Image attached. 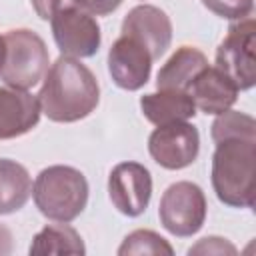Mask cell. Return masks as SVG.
<instances>
[{"label":"cell","mask_w":256,"mask_h":256,"mask_svg":"<svg viewBox=\"0 0 256 256\" xmlns=\"http://www.w3.org/2000/svg\"><path fill=\"white\" fill-rule=\"evenodd\" d=\"M210 136L216 142L224 138H256V120L240 110H226L216 116L210 126Z\"/></svg>","instance_id":"obj_18"},{"label":"cell","mask_w":256,"mask_h":256,"mask_svg":"<svg viewBox=\"0 0 256 256\" xmlns=\"http://www.w3.org/2000/svg\"><path fill=\"white\" fill-rule=\"evenodd\" d=\"M74 6L86 10L92 16H106L110 12H114L124 0H72Z\"/></svg>","instance_id":"obj_22"},{"label":"cell","mask_w":256,"mask_h":256,"mask_svg":"<svg viewBox=\"0 0 256 256\" xmlns=\"http://www.w3.org/2000/svg\"><path fill=\"white\" fill-rule=\"evenodd\" d=\"M40 104L28 90L0 88V140H12L28 134L40 122Z\"/></svg>","instance_id":"obj_12"},{"label":"cell","mask_w":256,"mask_h":256,"mask_svg":"<svg viewBox=\"0 0 256 256\" xmlns=\"http://www.w3.org/2000/svg\"><path fill=\"white\" fill-rule=\"evenodd\" d=\"M50 26H52L54 42L62 52V56H70L78 60L92 58L100 48L102 34L98 20L74 4L60 8L52 16Z\"/></svg>","instance_id":"obj_7"},{"label":"cell","mask_w":256,"mask_h":256,"mask_svg":"<svg viewBox=\"0 0 256 256\" xmlns=\"http://www.w3.org/2000/svg\"><path fill=\"white\" fill-rule=\"evenodd\" d=\"M86 176L66 164H54L38 172L32 182V198L38 212L52 222L76 220L88 204Z\"/></svg>","instance_id":"obj_3"},{"label":"cell","mask_w":256,"mask_h":256,"mask_svg":"<svg viewBox=\"0 0 256 256\" xmlns=\"http://www.w3.org/2000/svg\"><path fill=\"white\" fill-rule=\"evenodd\" d=\"M30 4L40 20H52V16L62 8V0H30Z\"/></svg>","instance_id":"obj_23"},{"label":"cell","mask_w":256,"mask_h":256,"mask_svg":"<svg viewBox=\"0 0 256 256\" xmlns=\"http://www.w3.org/2000/svg\"><path fill=\"white\" fill-rule=\"evenodd\" d=\"M188 254H202V256H210V254H216V256H222V254H238L236 246L226 240V238H220V236H206L202 240H198L194 246L188 248Z\"/></svg>","instance_id":"obj_21"},{"label":"cell","mask_w":256,"mask_h":256,"mask_svg":"<svg viewBox=\"0 0 256 256\" xmlns=\"http://www.w3.org/2000/svg\"><path fill=\"white\" fill-rule=\"evenodd\" d=\"M256 138H224L212 154L210 180L216 198L230 208L254 206Z\"/></svg>","instance_id":"obj_2"},{"label":"cell","mask_w":256,"mask_h":256,"mask_svg":"<svg viewBox=\"0 0 256 256\" xmlns=\"http://www.w3.org/2000/svg\"><path fill=\"white\" fill-rule=\"evenodd\" d=\"M140 254H154V256L156 254H160V256L166 254V256H172L174 248L158 232L138 228V230L130 232L122 240V244L118 246V256H140Z\"/></svg>","instance_id":"obj_19"},{"label":"cell","mask_w":256,"mask_h":256,"mask_svg":"<svg viewBox=\"0 0 256 256\" xmlns=\"http://www.w3.org/2000/svg\"><path fill=\"white\" fill-rule=\"evenodd\" d=\"M208 58L200 48L194 46H180L158 70L156 74V88L164 90H188L192 80L208 66Z\"/></svg>","instance_id":"obj_15"},{"label":"cell","mask_w":256,"mask_h":256,"mask_svg":"<svg viewBox=\"0 0 256 256\" xmlns=\"http://www.w3.org/2000/svg\"><path fill=\"white\" fill-rule=\"evenodd\" d=\"M4 44L0 80L18 90H30L40 84L50 68V54L42 36L28 28H14L4 34Z\"/></svg>","instance_id":"obj_4"},{"label":"cell","mask_w":256,"mask_h":256,"mask_svg":"<svg viewBox=\"0 0 256 256\" xmlns=\"http://www.w3.org/2000/svg\"><path fill=\"white\" fill-rule=\"evenodd\" d=\"M32 196V176L10 158H0V216L14 214L26 206Z\"/></svg>","instance_id":"obj_16"},{"label":"cell","mask_w":256,"mask_h":256,"mask_svg":"<svg viewBox=\"0 0 256 256\" xmlns=\"http://www.w3.org/2000/svg\"><path fill=\"white\" fill-rule=\"evenodd\" d=\"M216 68L242 90L256 84V22L252 16L234 20L216 48Z\"/></svg>","instance_id":"obj_5"},{"label":"cell","mask_w":256,"mask_h":256,"mask_svg":"<svg viewBox=\"0 0 256 256\" xmlns=\"http://www.w3.org/2000/svg\"><path fill=\"white\" fill-rule=\"evenodd\" d=\"M140 110L148 122L154 126H164L172 122H188L196 116V106L188 92L184 90H156L140 98Z\"/></svg>","instance_id":"obj_14"},{"label":"cell","mask_w":256,"mask_h":256,"mask_svg":"<svg viewBox=\"0 0 256 256\" xmlns=\"http://www.w3.org/2000/svg\"><path fill=\"white\" fill-rule=\"evenodd\" d=\"M12 252V232L0 222V254Z\"/></svg>","instance_id":"obj_24"},{"label":"cell","mask_w":256,"mask_h":256,"mask_svg":"<svg viewBox=\"0 0 256 256\" xmlns=\"http://www.w3.org/2000/svg\"><path fill=\"white\" fill-rule=\"evenodd\" d=\"M208 204L202 188L190 180L170 184L158 204V218L166 232L178 238L198 234L206 222Z\"/></svg>","instance_id":"obj_6"},{"label":"cell","mask_w":256,"mask_h":256,"mask_svg":"<svg viewBox=\"0 0 256 256\" xmlns=\"http://www.w3.org/2000/svg\"><path fill=\"white\" fill-rule=\"evenodd\" d=\"M196 106L204 114L218 116L230 110L238 100V88L216 66H206L186 90Z\"/></svg>","instance_id":"obj_13"},{"label":"cell","mask_w":256,"mask_h":256,"mask_svg":"<svg viewBox=\"0 0 256 256\" xmlns=\"http://www.w3.org/2000/svg\"><path fill=\"white\" fill-rule=\"evenodd\" d=\"M120 32L138 40L152 56L158 60L172 42V22L170 16L152 4H138L134 6L122 20Z\"/></svg>","instance_id":"obj_11"},{"label":"cell","mask_w":256,"mask_h":256,"mask_svg":"<svg viewBox=\"0 0 256 256\" xmlns=\"http://www.w3.org/2000/svg\"><path fill=\"white\" fill-rule=\"evenodd\" d=\"M152 56L150 52L134 38L120 34L108 50V72L112 82L128 92H136L150 80L152 72Z\"/></svg>","instance_id":"obj_10"},{"label":"cell","mask_w":256,"mask_h":256,"mask_svg":"<svg viewBox=\"0 0 256 256\" xmlns=\"http://www.w3.org/2000/svg\"><path fill=\"white\" fill-rule=\"evenodd\" d=\"M204 8L226 20H242L252 16L254 0H202Z\"/></svg>","instance_id":"obj_20"},{"label":"cell","mask_w":256,"mask_h":256,"mask_svg":"<svg viewBox=\"0 0 256 256\" xmlns=\"http://www.w3.org/2000/svg\"><path fill=\"white\" fill-rule=\"evenodd\" d=\"M36 98L48 120L70 124L96 110L100 102V84L94 72L78 58L60 56L50 64Z\"/></svg>","instance_id":"obj_1"},{"label":"cell","mask_w":256,"mask_h":256,"mask_svg":"<svg viewBox=\"0 0 256 256\" xmlns=\"http://www.w3.org/2000/svg\"><path fill=\"white\" fill-rule=\"evenodd\" d=\"M108 198L112 206L128 218L144 214L152 198L150 170L140 162H118L108 174Z\"/></svg>","instance_id":"obj_9"},{"label":"cell","mask_w":256,"mask_h":256,"mask_svg":"<svg viewBox=\"0 0 256 256\" xmlns=\"http://www.w3.org/2000/svg\"><path fill=\"white\" fill-rule=\"evenodd\" d=\"M4 54H6V44H4V36H0V68L4 64Z\"/></svg>","instance_id":"obj_25"},{"label":"cell","mask_w":256,"mask_h":256,"mask_svg":"<svg viewBox=\"0 0 256 256\" xmlns=\"http://www.w3.org/2000/svg\"><path fill=\"white\" fill-rule=\"evenodd\" d=\"M30 254H74L82 256L86 254V246L82 236L76 228H72L68 222H56L44 226L34 238L28 248Z\"/></svg>","instance_id":"obj_17"},{"label":"cell","mask_w":256,"mask_h":256,"mask_svg":"<svg viewBox=\"0 0 256 256\" xmlns=\"http://www.w3.org/2000/svg\"><path fill=\"white\" fill-rule=\"evenodd\" d=\"M148 152L152 160L166 170H182L198 158L200 134L190 122H172L156 126L148 136Z\"/></svg>","instance_id":"obj_8"}]
</instances>
